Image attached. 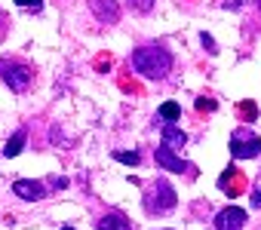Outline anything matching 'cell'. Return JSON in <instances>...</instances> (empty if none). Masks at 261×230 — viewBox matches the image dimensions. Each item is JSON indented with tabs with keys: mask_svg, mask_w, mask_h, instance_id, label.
Masks as SVG:
<instances>
[{
	"mask_svg": "<svg viewBox=\"0 0 261 230\" xmlns=\"http://www.w3.org/2000/svg\"><path fill=\"white\" fill-rule=\"evenodd\" d=\"M22 9H34V13H40L43 9V0H16Z\"/></svg>",
	"mask_w": 261,
	"mask_h": 230,
	"instance_id": "18",
	"label": "cell"
},
{
	"mask_svg": "<svg viewBox=\"0 0 261 230\" xmlns=\"http://www.w3.org/2000/svg\"><path fill=\"white\" fill-rule=\"evenodd\" d=\"M160 117H163L166 123L181 120V105H178V101H163V105H160Z\"/></svg>",
	"mask_w": 261,
	"mask_h": 230,
	"instance_id": "14",
	"label": "cell"
},
{
	"mask_svg": "<svg viewBox=\"0 0 261 230\" xmlns=\"http://www.w3.org/2000/svg\"><path fill=\"white\" fill-rule=\"evenodd\" d=\"M13 193H16V197H22V200H43V197H47V187H43L40 181L19 178V181L13 184Z\"/></svg>",
	"mask_w": 261,
	"mask_h": 230,
	"instance_id": "9",
	"label": "cell"
},
{
	"mask_svg": "<svg viewBox=\"0 0 261 230\" xmlns=\"http://www.w3.org/2000/svg\"><path fill=\"white\" fill-rule=\"evenodd\" d=\"M25 141H28V132L25 129H19L13 138L6 141V147H3V154L6 157H16V154H22V147H25Z\"/></svg>",
	"mask_w": 261,
	"mask_h": 230,
	"instance_id": "13",
	"label": "cell"
},
{
	"mask_svg": "<svg viewBox=\"0 0 261 230\" xmlns=\"http://www.w3.org/2000/svg\"><path fill=\"white\" fill-rule=\"evenodd\" d=\"M228 144H231V157L234 160H255L261 154V138L255 132H249V129H237Z\"/></svg>",
	"mask_w": 261,
	"mask_h": 230,
	"instance_id": "4",
	"label": "cell"
},
{
	"mask_svg": "<svg viewBox=\"0 0 261 230\" xmlns=\"http://www.w3.org/2000/svg\"><path fill=\"white\" fill-rule=\"evenodd\" d=\"M129 6L135 9V13H151V9H154V0H129Z\"/></svg>",
	"mask_w": 261,
	"mask_h": 230,
	"instance_id": "16",
	"label": "cell"
},
{
	"mask_svg": "<svg viewBox=\"0 0 261 230\" xmlns=\"http://www.w3.org/2000/svg\"><path fill=\"white\" fill-rule=\"evenodd\" d=\"M243 224H246V212L240 206H228L215 215V230H243Z\"/></svg>",
	"mask_w": 261,
	"mask_h": 230,
	"instance_id": "5",
	"label": "cell"
},
{
	"mask_svg": "<svg viewBox=\"0 0 261 230\" xmlns=\"http://www.w3.org/2000/svg\"><path fill=\"white\" fill-rule=\"evenodd\" d=\"M237 114H240V123H255L258 120V105H255V101L252 98H243L240 101V105H237Z\"/></svg>",
	"mask_w": 261,
	"mask_h": 230,
	"instance_id": "12",
	"label": "cell"
},
{
	"mask_svg": "<svg viewBox=\"0 0 261 230\" xmlns=\"http://www.w3.org/2000/svg\"><path fill=\"white\" fill-rule=\"evenodd\" d=\"M114 160H120V163H126V166H139L142 163L139 151H114Z\"/></svg>",
	"mask_w": 261,
	"mask_h": 230,
	"instance_id": "15",
	"label": "cell"
},
{
	"mask_svg": "<svg viewBox=\"0 0 261 230\" xmlns=\"http://www.w3.org/2000/svg\"><path fill=\"white\" fill-rule=\"evenodd\" d=\"M154 160H157V166L166 169V172H194V166L185 163L181 157H175V151H169V147H163V144L154 151Z\"/></svg>",
	"mask_w": 261,
	"mask_h": 230,
	"instance_id": "6",
	"label": "cell"
},
{
	"mask_svg": "<svg viewBox=\"0 0 261 230\" xmlns=\"http://www.w3.org/2000/svg\"><path fill=\"white\" fill-rule=\"evenodd\" d=\"M258 3H261V0H258Z\"/></svg>",
	"mask_w": 261,
	"mask_h": 230,
	"instance_id": "22",
	"label": "cell"
},
{
	"mask_svg": "<svg viewBox=\"0 0 261 230\" xmlns=\"http://www.w3.org/2000/svg\"><path fill=\"white\" fill-rule=\"evenodd\" d=\"M215 108H218V101H215V98H206V95L197 98V111H215Z\"/></svg>",
	"mask_w": 261,
	"mask_h": 230,
	"instance_id": "17",
	"label": "cell"
},
{
	"mask_svg": "<svg viewBox=\"0 0 261 230\" xmlns=\"http://www.w3.org/2000/svg\"><path fill=\"white\" fill-rule=\"evenodd\" d=\"M218 187L224 190V193H231V197H237V193H243V187H246V178H243V172L237 169V166H228L221 172V178H218Z\"/></svg>",
	"mask_w": 261,
	"mask_h": 230,
	"instance_id": "7",
	"label": "cell"
},
{
	"mask_svg": "<svg viewBox=\"0 0 261 230\" xmlns=\"http://www.w3.org/2000/svg\"><path fill=\"white\" fill-rule=\"evenodd\" d=\"M89 9H93L95 19L105 22V25H114V22L120 19V6L114 3V0H89Z\"/></svg>",
	"mask_w": 261,
	"mask_h": 230,
	"instance_id": "8",
	"label": "cell"
},
{
	"mask_svg": "<svg viewBox=\"0 0 261 230\" xmlns=\"http://www.w3.org/2000/svg\"><path fill=\"white\" fill-rule=\"evenodd\" d=\"M95 230H132V224L123 212H108L105 218H98Z\"/></svg>",
	"mask_w": 261,
	"mask_h": 230,
	"instance_id": "11",
	"label": "cell"
},
{
	"mask_svg": "<svg viewBox=\"0 0 261 230\" xmlns=\"http://www.w3.org/2000/svg\"><path fill=\"white\" fill-rule=\"evenodd\" d=\"M160 144L169 147V151H181V147L188 144V135H185V129H181V126L166 123V126H163V141H160Z\"/></svg>",
	"mask_w": 261,
	"mask_h": 230,
	"instance_id": "10",
	"label": "cell"
},
{
	"mask_svg": "<svg viewBox=\"0 0 261 230\" xmlns=\"http://www.w3.org/2000/svg\"><path fill=\"white\" fill-rule=\"evenodd\" d=\"M129 62L135 68V74H142L147 80H166L172 74V55L160 46H142V49L132 52Z\"/></svg>",
	"mask_w": 261,
	"mask_h": 230,
	"instance_id": "1",
	"label": "cell"
},
{
	"mask_svg": "<svg viewBox=\"0 0 261 230\" xmlns=\"http://www.w3.org/2000/svg\"><path fill=\"white\" fill-rule=\"evenodd\" d=\"M62 230H74V227H62Z\"/></svg>",
	"mask_w": 261,
	"mask_h": 230,
	"instance_id": "21",
	"label": "cell"
},
{
	"mask_svg": "<svg viewBox=\"0 0 261 230\" xmlns=\"http://www.w3.org/2000/svg\"><path fill=\"white\" fill-rule=\"evenodd\" d=\"M0 80L13 92H25L34 83V71L22 59H0Z\"/></svg>",
	"mask_w": 261,
	"mask_h": 230,
	"instance_id": "3",
	"label": "cell"
},
{
	"mask_svg": "<svg viewBox=\"0 0 261 230\" xmlns=\"http://www.w3.org/2000/svg\"><path fill=\"white\" fill-rule=\"evenodd\" d=\"M252 206H255V209H261V190H252Z\"/></svg>",
	"mask_w": 261,
	"mask_h": 230,
	"instance_id": "20",
	"label": "cell"
},
{
	"mask_svg": "<svg viewBox=\"0 0 261 230\" xmlns=\"http://www.w3.org/2000/svg\"><path fill=\"white\" fill-rule=\"evenodd\" d=\"M200 40H203V46H209V52H218V49H215V40L209 37L206 31H203V37H200Z\"/></svg>",
	"mask_w": 261,
	"mask_h": 230,
	"instance_id": "19",
	"label": "cell"
},
{
	"mask_svg": "<svg viewBox=\"0 0 261 230\" xmlns=\"http://www.w3.org/2000/svg\"><path fill=\"white\" fill-rule=\"evenodd\" d=\"M175 203H178V193L175 187L169 184L166 178H154L151 184H147V197H144V209L147 212H157V215H163V212H172L175 209Z\"/></svg>",
	"mask_w": 261,
	"mask_h": 230,
	"instance_id": "2",
	"label": "cell"
}]
</instances>
